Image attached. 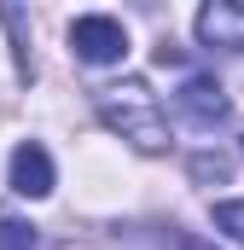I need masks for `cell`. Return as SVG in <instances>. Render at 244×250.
<instances>
[{"label":"cell","instance_id":"6da1fadb","mask_svg":"<svg viewBox=\"0 0 244 250\" xmlns=\"http://www.w3.org/2000/svg\"><path fill=\"white\" fill-rule=\"evenodd\" d=\"M93 105H99L105 128L122 134L128 146H140V151H163V146H169V128H163V111H157V93H151L140 76L99 87V93H93Z\"/></svg>","mask_w":244,"mask_h":250},{"label":"cell","instance_id":"7a4b0ae2","mask_svg":"<svg viewBox=\"0 0 244 250\" xmlns=\"http://www.w3.org/2000/svg\"><path fill=\"white\" fill-rule=\"evenodd\" d=\"M70 47H76L81 64H117L128 53V29L117 18H105V12H87V18L70 23Z\"/></svg>","mask_w":244,"mask_h":250},{"label":"cell","instance_id":"3957f363","mask_svg":"<svg viewBox=\"0 0 244 250\" xmlns=\"http://www.w3.org/2000/svg\"><path fill=\"white\" fill-rule=\"evenodd\" d=\"M175 105H181V117L192 128H215V123H227V111H233V99H227L221 82H209V76H186V87L175 93Z\"/></svg>","mask_w":244,"mask_h":250},{"label":"cell","instance_id":"277c9868","mask_svg":"<svg viewBox=\"0 0 244 250\" xmlns=\"http://www.w3.org/2000/svg\"><path fill=\"white\" fill-rule=\"evenodd\" d=\"M198 41L221 47V53H244V6L239 0H209L198 12Z\"/></svg>","mask_w":244,"mask_h":250},{"label":"cell","instance_id":"5b68a950","mask_svg":"<svg viewBox=\"0 0 244 250\" xmlns=\"http://www.w3.org/2000/svg\"><path fill=\"white\" fill-rule=\"evenodd\" d=\"M12 192L18 198H47L53 192V157H47V146L23 140L12 151Z\"/></svg>","mask_w":244,"mask_h":250},{"label":"cell","instance_id":"8992f818","mask_svg":"<svg viewBox=\"0 0 244 250\" xmlns=\"http://www.w3.org/2000/svg\"><path fill=\"white\" fill-rule=\"evenodd\" d=\"M0 250H41V239H35V227H29V221L0 215Z\"/></svg>","mask_w":244,"mask_h":250},{"label":"cell","instance_id":"52a82bcc","mask_svg":"<svg viewBox=\"0 0 244 250\" xmlns=\"http://www.w3.org/2000/svg\"><path fill=\"white\" fill-rule=\"evenodd\" d=\"M227 175H233V163H227L221 151H198V157H192V181L215 187V181H227Z\"/></svg>","mask_w":244,"mask_h":250},{"label":"cell","instance_id":"ba28073f","mask_svg":"<svg viewBox=\"0 0 244 250\" xmlns=\"http://www.w3.org/2000/svg\"><path fill=\"white\" fill-rule=\"evenodd\" d=\"M215 227L244 245V204H215Z\"/></svg>","mask_w":244,"mask_h":250}]
</instances>
